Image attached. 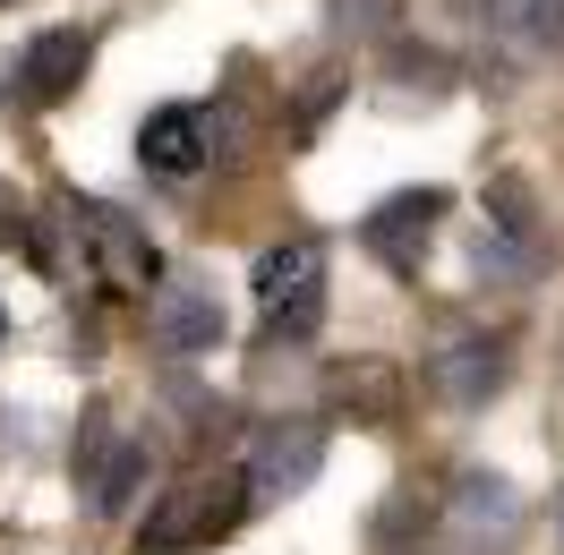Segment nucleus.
I'll return each mask as SVG.
<instances>
[{
	"instance_id": "f257e3e1",
	"label": "nucleus",
	"mask_w": 564,
	"mask_h": 555,
	"mask_svg": "<svg viewBox=\"0 0 564 555\" xmlns=\"http://www.w3.org/2000/svg\"><path fill=\"white\" fill-rule=\"evenodd\" d=\"M248 521V479L240 470H214V479H188L172 496H154V513L138 521L145 555H188V547H223Z\"/></svg>"
},
{
	"instance_id": "f03ea898",
	"label": "nucleus",
	"mask_w": 564,
	"mask_h": 555,
	"mask_svg": "<svg viewBox=\"0 0 564 555\" xmlns=\"http://www.w3.org/2000/svg\"><path fill=\"white\" fill-rule=\"evenodd\" d=\"M325 316V240H282L257 257V334L300 342Z\"/></svg>"
},
{
	"instance_id": "7ed1b4c3",
	"label": "nucleus",
	"mask_w": 564,
	"mask_h": 555,
	"mask_svg": "<svg viewBox=\"0 0 564 555\" xmlns=\"http://www.w3.org/2000/svg\"><path fill=\"white\" fill-rule=\"evenodd\" d=\"M61 214H69V231L86 240L95 282H104L111 300H145V291L163 282V257H154V240H145V222H129V214L104 206V197H61Z\"/></svg>"
},
{
	"instance_id": "20e7f679",
	"label": "nucleus",
	"mask_w": 564,
	"mask_h": 555,
	"mask_svg": "<svg viewBox=\"0 0 564 555\" xmlns=\"http://www.w3.org/2000/svg\"><path fill=\"white\" fill-rule=\"evenodd\" d=\"M325 470V427L317 418H274L265 436H257V453H248V504H282V496H308Z\"/></svg>"
},
{
	"instance_id": "39448f33",
	"label": "nucleus",
	"mask_w": 564,
	"mask_h": 555,
	"mask_svg": "<svg viewBox=\"0 0 564 555\" xmlns=\"http://www.w3.org/2000/svg\"><path fill=\"white\" fill-rule=\"evenodd\" d=\"M445 206H454L445 188H402V197H386V206L359 222V240H368V257H377L386 274L411 282V274L427 265V248H436V222H445Z\"/></svg>"
},
{
	"instance_id": "423d86ee",
	"label": "nucleus",
	"mask_w": 564,
	"mask_h": 555,
	"mask_svg": "<svg viewBox=\"0 0 564 555\" xmlns=\"http://www.w3.org/2000/svg\"><path fill=\"white\" fill-rule=\"evenodd\" d=\"M470 257H479V274H488V282H513V274L539 265V206H530V188L513 172L488 179V222H479Z\"/></svg>"
},
{
	"instance_id": "0eeeda50",
	"label": "nucleus",
	"mask_w": 564,
	"mask_h": 555,
	"mask_svg": "<svg viewBox=\"0 0 564 555\" xmlns=\"http://www.w3.org/2000/svg\"><path fill=\"white\" fill-rule=\"evenodd\" d=\"M513 377V359H505V334H454V342L427 359V384L454 402V411H488L496 393Z\"/></svg>"
},
{
	"instance_id": "6e6552de",
	"label": "nucleus",
	"mask_w": 564,
	"mask_h": 555,
	"mask_svg": "<svg viewBox=\"0 0 564 555\" xmlns=\"http://www.w3.org/2000/svg\"><path fill=\"white\" fill-rule=\"evenodd\" d=\"M86 69H95V35L86 26H43L26 43V61H18V104H35V111L69 104Z\"/></svg>"
},
{
	"instance_id": "1a4fd4ad",
	"label": "nucleus",
	"mask_w": 564,
	"mask_h": 555,
	"mask_svg": "<svg viewBox=\"0 0 564 555\" xmlns=\"http://www.w3.org/2000/svg\"><path fill=\"white\" fill-rule=\"evenodd\" d=\"M145 325H154V342L180 350V359L223 342V308H214V291H197V282H154V291H145Z\"/></svg>"
},
{
	"instance_id": "9d476101",
	"label": "nucleus",
	"mask_w": 564,
	"mask_h": 555,
	"mask_svg": "<svg viewBox=\"0 0 564 555\" xmlns=\"http://www.w3.org/2000/svg\"><path fill=\"white\" fill-rule=\"evenodd\" d=\"M138 154H145V172H163V179L206 172V163H214V120H206V111H188V104H163L138 129Z\"/></svg>"
},
{
	"instance_id": "9b49d317",
	"label": "nucleus",
	"mask_w": 564,
	"mask_h": 555,
	"mask_svg": "<svg viewBox=\"0 0 564 555\" xmlns=\"http://www.w3.org/2000/svg\"><path fill=\"white\" fill-rule=\"evenodd\" d=\"M104 453H86V470H77V487H86V504L104 521L129 513V496L145 487V470H154V453L138 445V436H95Z\"/></svg>"
},
{
	"instance_id": "f8f14e48",
	"label": "nucleus",
	"mask_w": 564,
	"mask_h": 555,
	"mask_svg": "<svg viewBox=\"0 0 564 555\" xmlns=\"http://www.w3.org/2000/svg\"><path fill=\"white\" fill-rule=\"evenodd\" d=\"M513 530H522V496L505 479H488V470H470L454 487V538L462 547H505Z\"/></svg>"
},
{
	"instance_id": "ddd939ff",
	"label": "nucleus",
	"mask_w": 564,
	"mask_h": 555,
	"mask_svg": "<svg viewBox=\"0 0 564 555\" xmlns=\"http://www.w3.org/2000/svg\"><path fill=\"white\" fill-rule=\"evenodd\" d=\"M479 26L513 43L522 61H547V52H564V0H479Z\"/></svg>"
},
{
	"instance_id": "4468645a",
	"label": "nucleus",
	"mask_w": 564,
	"mask_h": 555,
	"mask_svg": "<svg viewBox=\"0 0 564 555\" xmlns=\"http://www.w3.org/2000/svg\"><path fill=\"white\" fill-rule=\"evenodd\" d=\"M334 402H351L359 418L386 427V418H393V368H386V359H351V368L334 377Z\"/></svg>"
},
{
	"instance_id": "2eb2a0df",
	"label": "nucleus",
	"mask_w": 564,
	"mask_h": 555,
	"mask_svg": "<svg viewBox=\"0 0 564 555\" xmlns=\"http://www.w3.org/2000/svg\"><path fill=\"white\" fill-rule=\"evenodd\" d=\"M0 334H9V308H0Z\"/></svg>"
},
{
	"instance_id": "dca6fc26",
	"label": "nucleus",
	"mask_w": 564,
	"mask_h": 555,
	"mask_svg": "<svg viewBox=\"0 0 564 555\" xmlns=\"http://www.w3.org/2000/svg\"><path fill=\"white\" fill-rule=\"evenodd\" d=\"M556 513H564V496H556Z\"/></svg>"
}]
</instances>
